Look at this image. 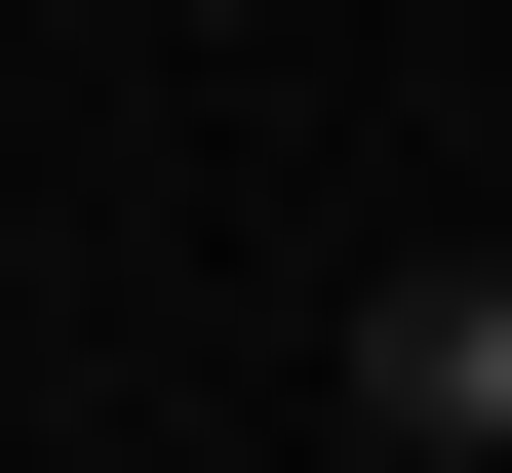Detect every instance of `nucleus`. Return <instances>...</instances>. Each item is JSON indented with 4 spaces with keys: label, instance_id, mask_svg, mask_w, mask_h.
<instances>
[{
    "label": "nucleus",
    "instance_id": "f257e3e1",
    "mask_svg": "<svg viewBox=\"0 0 512 473\" xmlns=\"http://www.w3.org/2000/svg\"><path fill=\"white\" fill-rule=\"evenodd\" d=\"M355 434L394 473H512V237H394L355 276Z\"/></svg>",
    "mask_w": 512,
    "mask_h": 473
}]
</instances>
